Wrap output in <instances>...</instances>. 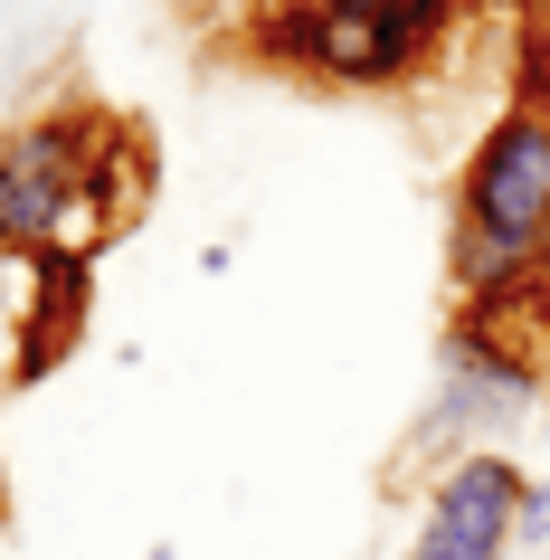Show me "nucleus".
Returning <instances> with one entry per match:
<instances>
[{"label": "nucleus", "mask_w": 550, "mask_h": 560, "mask_svg": "<svg viewBox=\"0 0 550 560\" xmlns=\"http://www.w3.org/2000/svg\"><path fill=\"white\" fill-rule=\"evenodd\" d=\"M180 10H200V20H247L257 0H180Z\"/></svg>", "instance_id": "nucleus-8"}, {"label": "nucleus", "mask_w": 550, "mask_h": 560, "mask_svg": "<svg viewBox=\"0 0 550 560\" xmlns=\"http://www.w3.org/2000/svg\"><path fill=\"white\" fill-rule=\"evenodd\" d=\"M541 428H550V389H541Z\"/></svg>", "instance_id": "nucleus-13"}, {"label": "nucleus", "mask_w": 550, "mask_h": 560, "mask_svg": "<svg viewBox=\"0 0 550 560\" xmlns=\"http://www.w3.org/2000/svg\"><path fill=\"white\" fill-rule=\"evenodd\" d=\"M522 20H531V30H550V0H522Z\"/></svg>", "instance_id": "nucleus-12"}, {"label": "nucleus", "mask_w": 550, "mask_h": 560, "mask_svg": "<svg viewBox=\"0 0 550 560\" xmlns=\"http://www.w3.org/2000/svg\"><path fill=\"white\" fill-rule=\"evenodd\" d=\"M522 485L531 475L503 446H465L428 475V513L408 532V560H503L522 523Z\"/></svg>", "instance_id": "nucleus-3"}, {"label": "nucleus", "mask_w": 550, "mask_h": 560, "mask_svg": "<svg viewBox=\"0 0 550 560\" xmlns=\"http://www.w3.org/2000/svg\"><path fill=\"white\" fill-rule=\"evenodd\" d=\"M465 20H522V0H465Z\"/></svg>", "instance_id": "nucleus-10"}, {"label": "nucleus", "mask_w": 550, "mask_h": 560, "mask_svg": "<svg viewBox=\"0 0 550 560\" xmlns=\"http://www.w3.org/2000/svg\"><path fill=\"white\" fill-rule=\"evenodd\" d=\"M541 115H550V95H541Z\"/></svg>", "instance_id": "nucleus-14"}, {"label": "nucleus", "mask_w": 550, "mask_h": 560, "mask_svg": "<svg viewBox=\"0 0 550 560\" xmlns=\"http://www.w3.org/2000/svg\"><path fill=\"white\" fill-rule=\"evenodd\" d=\"M446 229H484V237H513V247H531L550 229V115L541 105H503L465 143Z\"/></svg>", "instance_id": "nucleus-2"}, {"label": "nucleus", "mask_w": 550, "mask_h": 560, "mask_svg": "<svg viewBox=\"0 0 550 560\" xmlns=\"http://www.w3.org/2000/svg\"><path fill=\"white\" fill-rule=\"evenodd\" d=\"M20 304H30V257L0 247V324H10V332H20Z\"/></svg>", "instance_id": "nucleus-7"}, {"label": "nucleus", "mask_w": 550, "mask_h": 560, "mask_svg": "<svg viewBox=\"0 0 550 560\" xmlns=\"http://www.w3.org/2000/svg\"><path fill=\"white\" fill-rule=\"evenodd\" d=\"M105 143H115V115H86V105H48L0 133V247L10 257H95L124 229L95 190Z\"/></svg>", "instance_id": "nucleus-1"}, {"label": "nucleus", "mask_w": 550, "mask_h": 560, "mask_svg": "<svg viewBox=\"0 0 550 560\" xmlns=\"http://www.w3.org/2000/svg\"><path fill=\"white\" fill-rule=\"evenodd\" d=\"M465 30V0H389L371 20V67H379V95L418 86V77H436L446 67V48H456Z\"/></svg>", "instance_id": "nucleus-5"}, {"label": "nucleus", "mask_w": 550, "mask_h": 560, "mask_svg": "<svg viewBox=\"0 0 550 560\" xmlns=\"http://www.w3.org/2000/svg\"><path fill=\"white\" fill-rule=\"evenodd\" d=\"M314 10H332V20H379L389 0H314Z\"/></svg>", "instance_id": "nucleus-9"}, {"label": "nucleus", "mask_w": 550, "mask_h": 560, "mask_svg": "<svg viewBox=\"0 0 550 560\" xmlns=\"http://www.w3.org/2000/svg\"><path fill=\"white\" fill-rule=\"evenodd\" d=\"M531 266H541V285H550V229H541V237H531Z\"/></svg>", "instance_id": "nucleus-11"}, {"label": "nucleus", "mask_w": 550, "mask_h": 560, "mask_svg": "<svg viewBox=\"0 0 550 560\" xmlns=\"http://www.w3.org/2000/svg\"><path fill=\"white\" fill-rule=\"evenodd\" d=\"M86 285H95V257H30V304H20V381H38L48 361L77 342L86 324Z\"/></svg>", "instance_id": "nucleus-4"}, {"label": "nucleus", "mask_w": 550, "mask_h": 560, "mask_svg": "<svg viewBox=\"0 0 550 560\" xmlns=\"http://www.w3.org/2000/svg\"><path fill=\"white\" fill-rule=\"evenodd\" d=\"M513 541H522V551H541V541H550V475H531V485H522V523H513Z\"/></svg>", "instance_id": "nucleus-6"}]
</instances>
